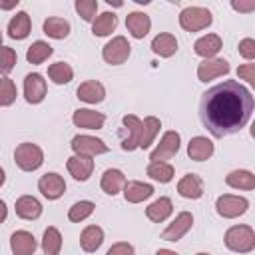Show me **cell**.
Segmentation results:
<instances>
[{"mask_svg":"<svg viewBox=\"0 0 255 255\" xmlns=\"http://www.w3.org/2000/svg\"><path fill=\"white\" fill-rule=\"evenodd\" d=\"M66 167L70 171V175L78 181H86L90 179L92 171H94V159L92 157H84V155H72L66 161Z\"/></svg>","mask_w":255,"mask_h":255,"instance_id":"e0dca14e","label":"cell"},{"mask_svg":"<svg viewBox=\"0 0 255 255\" xmlns=\"http://www.w3.org/2000/svg\"><path fill=\"white\" fill-rule=\"evenodd\" d=\"M155 255H177L175 251H171V249H157L155 251Z\"/></svg>","mask_w":255,"mask_h":255,"instance_id":"7dc6e473","label":"cell"},{"mask_svg":"<svg viewBox=\"0 0 255 255\" xmlns=\"http://www.w3.org/2000/svg\"><path fill=\"white\" fill-rule=\"evenodd\" d=\"M221 38L217 36V34H207V36H201L195 44H193V52L197 54V56H201V58H205V60H209V58H213L219 50H221Z\"/></svg>","mask_w":255,"mask_h":255,"instance_id":"cb8c5ba5","label":"cell"},{"mask_svg":"<svg viewBox=\"0 0 255 255\" xmlns=\"http://www.w3.org/2000/svg\"><path fill=\"white\" fill-rule=\"evenodd\" d=\"M76 12L82 16V20L92 22L98 12V0H76Z\"/></svg>","mask_w":255,"mask_h":255,"instance_id":"ab89813d","label":"cell"},{"mask_svg":"<svg viewBox=\"0 0 255 255\" xmlns=\"http://www.w3.org/2000/svg\"><path fill=\"white\" fill-rule=\"evenodd\" d=\"M187 155L195 161H205L213 155V143L211 139L203 137V135H195L191 137L189 145H187Z\"/></svg>","mask_w":255,"mask_h":255,"instance_id":"7402d4cb","label":"cell"},{"mask_svg":"<svg viewBox=\"0 0 255 255\" xmlns=\"http://www.w3.org/2000/svg\"><path fill=\"white\" fill-rule=\"evenodd\" d=\"M171 211H173V203H171L169 197H159V199H155L153 203H149V205L145 207V215H147V219L153 221V223L165 221V219L171 215Z\"/></svg>","mask_w":255,"mask_h":255,"instance_id":"d4e9b609","label":"cell"},{"mask_svg":"<svg viewBox=\"0 0 255 255\" xmlns=\"http://www.w3.org/2000/svg\"><path fill=\"white\" fill-rule=\"evenodd\" d=\"M225 183L229 187H235V189H255V175L247 169H235L231 173H227L225 177Z\"/></svg>","mask_w":255,"mask_h":255,"instance_id":"4dcf8cb0","label":"cell"},{"mask_svg":"<svg viewBox=\"0 0 255 255\" xmlns=\"http://www.w3.org/2000/svg\"><path fill=\"white\" fill-rule=\"evenodd\" d=\"M52 46L48 44V42H44V40H36L30 48H28V52H26V60L30 62V64H42L44 60H48L50 56H52Z\"/></svg>","mask_w":255,"mask_h":255,"instance_id":"e575fe53","label":"cell"},{"mask_svg":"<svg viewBox=\"0 0 255 255\" xmlns=\"http://www.w3.org/2000/svg\"><path fill=\"white\" fill-rule=\"evenodd\" d=\"M104 243V229L98 227V225H88L84 227L82 235H80V245L86 253H94L102 247Z\"/></svg>","mask_w":255,"mask_h":255,"instance_id":"603a6c76","label":"cell"},{"mask_svg":"<svg viewBox=\"0 0 255 255\" xmlns=\"http://www.w3.org/2000/svg\"><path fill=\"white\" fill-rule=\"evenodd\" d=\"M116 26H118V16L114 12H104L94 20L92 32H94V36H108L116 30Z\"/></svg>","mask_w":255,"mask_h":255,"instance_id":"1f68e13d","label":"cell"},{"mask_svg":"<svg viewBox=\"0 0 255 255\" xmlns=\"http://www.w3.org/2000/svg\"><path fill=\"white\" fill-rule=\"evenodd\" d=\"M225 247L235 253H251L255 249V233L249 225H233L225 231Z\"/></svg>","mask_w":255,"mask_h":255,"instance_id":"7a4b0ae2","label":"cell"},{"mask_svg":"<svg viewBox=\"0 0 255 255\" xmlns=\"http://www.w3.org/2000/svg\"><path fill=\"white\" fill-rule=\"evenodd\" d=\"M237 74H239V78L247 80L249 84H255V64H245V66H239Z\"/></svg>","mask_w":255,"mask_h":255,"instance_id":"7bdbcfd3","label":"cell"},{"mask_svg":"<svg viewBox=\"0 0 255 255\" xmlns=\"http://www.w3.org/2000/svg\"><path fill=\"white\" fill-rule=\"evenodd\" d=\"M106 255H133V247L128 241H118L108 249Z\"/></svg>","mask_w":255,"mask_h":255,"instance_id":"b9f144b4","label":"cell"},{"mask_svg":"<svg viewBox=\"0 0 255 255\" xmlns=\"http://www.w3.org/2000/svg\"><path fill=\"white\" fill-rule=\"evenodd\" d=\"M177 193L185 199H199L203 195V179L195 173H185L177 181Z\"/></svg>","mask_w":255,"mask_h":255,"instance_id":"2e32d148","label":"cell"},{"mask_svg":"<svg viewBox=\"0 0 255 255\" xmlns=\"http://www.w3.org/2000/svg\"><path fill=\"white\" fill-rule=\"evenodd\" d=\"M6 181V173H4V169L0 167V187H2V183Z\"/></svg>","mask_w":255,"mask_h":255,"instance_id":"c3c4849f","label":"cell"},{"mask_svg":"<svg viewBox=\"0 0 255 255\" xmlns=\"http://www.w3.org/2000/svg\"><path fill=\"white\" fill-rule=\"evenodd\" d=\"M225 74H229V62L223 58H209L197 66V78L201 82H209V80L225 76Z\"/></svg>","mask_w":255,"mask_h":255,"instance_id":"4fadbf2b","label":"cell"},{"mask_svg":"<svg viewBox=\"0 0 255 255\" xmlns=\"http://www.w3.org/2000/svg\"><path fill=\"white\" fill-rule=\"evenodd\" d=\"M32 30V22H30V16L26 12H18L16 16H12V20L8 22V36L14 38V40H24L28 38Z\"/></svg>","mask_w":255,"mask_h":255,"instance_id":"484cf974","label":"cell"},{"mask_svg":"<svg viewBox=\"0 0 255 255\" xmlns=\"http://www.w3.org/2000/svg\"><path fill=\"white\" fill-rule=\"evenodd\" d=\"M126 28H128V32H129L133 38L139 40V38L147 36L149 28H151V20H149V16L143 14V12H131V14H128V18H126Z\"/></svg>","mask_w":255,"mask_h":255,"instance_id":"d6986e66","label":"cell"},{"mask_svg":"<svg viewBox=\"0 0 255 255\" xmlns=\"http://www.w3.org/2000/svg\"><path fill=\"white\" fill-rule=\"evenodd\" d=\"M145 173H147V177H151L159 183H169L173 179V167L167 161H149Z\"/></svg>","mask_w":255,"mask_h":255,"instance_id":"d6a6232c","label":"cell"},{"mask_svg":"<svg viewBox=\"0 0 255 255\" xmlns=\"http://www.w3.org/2000/svg\"><path fill=\"white\" fill-rule=\"evenodd\" d=\"M231 8L237 12H251V10H255V2H233Z\"/></svg>","mask_w":255,"mask_h":255,"instance_id":"ee69618b","label":"cell"},{"mask_svg":"<svg viewBox=\"0 0 255 255\" xmlns=\"http://www.w3.org/2000/svg\"><path fill=\"white\" fill-rule=\"evenodd\" d=\"M129 52H131L129 42H128L124 36H116V38H112V40L104 46L102 56H104V60H106L108 64L120 66V64H124V62L129 58Z\"/></svg>","mask_w":255,"mask_h":255,"instance_id":"5b68a950","label":"cell"},{"mask_svg":"<svg viewBox=\"0 0 255 255\" xmlns=\"http://www.w3.org/2000/svg\"><path fill=\"white\" fill-rule=\"evenodd\" d=\"M14 209H16V215L20 219H28V221H34V219H38L42 215V203L32 195L18 197Z\"/></svg>","mask_w":255,"mask_h":255,"instance_id":"ac0fdd59","label":"cell"},{"mask_svg":"<svg viewBox=\"0 0 255 255\" xmlns=\"http://www.w3.org/2000/svg\"><path fill=\"white\" fill-rule=\"evenodd\" d=\"M247 207H249V201H247L245 197L229 195V193L217 197V201H215L217 213H219L221 217H225V219H233V217L243 215V213L247 211Z\"/></svg>","mask_w":255,"mask_h":255,"instance_id":"8992f818","label":"cell"},{"mask_svg":"<svg viewBox=\"0 0 255 255\" xmlns=\"http://www.w3.org/2000/svg\"><path fill=\"white\" fill-rule=\"evenodd\" d=\"M16 84L10 80V78H0V106L6 108V106H12L14 100H16Z\"/></svg>","mask_w":255,"mask_h":255,"instance_id":"74e56055","label":"cell"},{"mask_svg":"<svg viewBox=\"0 0 255 255\" xmlns=\"http://www.w3.org/2000/svg\"><path fill=\"white\" fill-rule=\"evenodd\" d=\"M44 34L54 40H64L70 34V22L58 16H50L44 20Z\"/></svg>","mask_w":255,"mask_h":255,"instance_id":"f1b7e54d","label":"cell"},{"mask_svg":"<svg viewBox=\"0 0 255 255\" xmlns=\"http://www.w3.org/2000/svg\"><path fill=\"white\" fill-rule=\"evenodd\" d=\"M72 122H74L76 128H84V129H100V128H104V124H106V116L100 114V112L88 110V108H80V110L74 112Z\"/></svg>","mask_w":255,"mask_h":255,"instance_id":"5bb4252c","label":"cell"},{"mask_svg":"<svg viewBox=\"0 0 255 255\" xmlns=\"http://www.w3.org/2000/svg\"><path fill=\"white\" fill-rule=\"evenodd\" d=\"M151 50H153V54H157L161 58H169L177 52V40L173 34H167V32L157 34L151 40Z\"/></svg>","mask_w":255,"mask_h":255,"instance_id":"83f0119b","label":"cell"},{"mask_svg":"<svg viewBox=\"0 0 255 255\" xmlns=\"http://www.w3.org/2000/svg\"><path fill=\"white\" fill-rule=\"evenodd\" d=\"M239 54L245 60H255V40L253 38H245L239 42Z\"/></svg>","mask_w":255,"mask_h":255,"instance_id":"60d3db41","label":"cell"},{"mask_svg":"<svg viewBox=\"0 0 255 255\" xmlns=\"http://www.w3.org/2000/svg\"><path fill=\"white\" fill-rule=\"evenodd\" d=\"M104 193L108 195H118L124 185H126V175L120 171V169H106L104 175H102V181H100Z\"/></svg>","mask_w":255,"mask_h":255,"instance_id":"4316f807","label":"cell"},{"mask_svg":"<svg viewBox=\"0 0 255 255\" xmlns=\"http://www.w3.org/2000/svg\"><path fill=\"white\" fill-rule=\"evenodd\" d=\"M255 108L251 92L235 80H225L207 92L199 102L201 124L215 137H225L247 126Z\"/></svg>","mask_w":255,"mask_h":255,"instance_id":"6da1fadb","label":"cell"},{"mask_svg":"<svg viewBox=\"0 0 255 255\" xmlns=\"http://www.w3.org/2000/svg\"><path fill=\"white\" fill-rule=\"evenodd\" d=\"M193 225V215L189 211H181L179 215H175V219L161 231V239L165 241H179Z\"/></svg>","mask_w":255,"mask_h":255,"instance_id":"30bf717a","label":"cell"},{"mask_svg":"<svg viewBox=\"0 0 255 255\" xmlns=\"http://www.w3.org/2000/svg\"><path fill=\"white\" fill-rule=\"evenodd\" d=\"M211 22H213L211 12L207 8H203V6H187L179 14V24L187 32L205 30L207 26H211Z\"/></svg>","mask_w":255,"mask_h":255,"instance_id":"3957f363","label":"cell"},{"mask_svg":"<svg viewBox=\"0 0 255 255\" xmlns=\"http://www.w3.org/2000/svg\"><path fill=\"white\" fill-rule=\"evenodd\" d=\"M122 191H124L126 201H129V203H141L143 199L153 195V187L143 181H126Z\"/></svg>","mask_w":255,"mask_h":255,"instance_id":"44dd1931","label":"cell"},{"mask_svg":"<svg viewBox=\"0 0 255 255\" xmlns=\"http://www.w3.org/2000/svg\"><path fill=\"white\" fill-rule=\"evenodd\" d=\"M48 76H50V80H52L54 84L62 86V84H68V82L74 78V70H72V66L66 64V62H56V64H52V66L48 68Z\"/></svg>","mask_w":255,"mask_h":255,"instance_id":"d590c367","label":"cell"},{"mask_svg":"<svg viewBox=\"0 0 255 255\" xmlns=\"http://www.w3.org/2000/svg\"><path fill=\"white\" fill-rule=\"evenodd\" d=\"M16 60H18V56H16V52L12 48L0 46V72L2 74H10L14 70V66H16Z\"/></svg>","mask_w":255,"mask_h":255,"instance_id":"f35d334b","label":"cell"},{"mask_svg":"<svg viewBox=\"0 0 255 255\" xmlns=\"http://www.w3.org/2000/svg\"><path fill=\"white\" fill-rule=\"evenodd\" d=\"M76 94L86 104H100L106 98V88H104V84H100L96 80H88V82L80 84Z\"/></svg>","mask_w":255,"mask_h":255,"instance_id":"ffe728a7","label":"cell"},{"mask_svg":"<svg viewBox=\"0 0 255 255\" xmlns=\"http://www.w3.org/2000/svg\"><path fill=\"white\" fill-rule=\"evenodd\" d=\"M179 141H181V137H179L177 131H173V129L165 131V133L161 135L157 147L149 153V159H151V161H165V159H171V157L179 151Z\"/></svg>","mask_w":255,"mask_h":255,"instance_id":"52a82bcc","label":"cell"},{"mask_svg":"<svg viewBox=\"0 0 255 255\" xmlns=\"http://www.w3.org/2000/svg\"><path fill=\"white\" fill-rule=\"evenodd\" d=\"M70 145L76 155H84V157H94L108 151V145L100 137H92V135H76Z\"/></svg>","mask_w":255,"mask_h":255,"instance_id":"ba28073f","label":"cell"},{"mask_svg":"<svg viewBox=\"0 0 255 255\" xmlns=\"http://www.w3.org/2000/svg\"><path fill=\"white\" fill-rule=\"evenodd\" d=\"M6 217H8V207H6V203L0 199V223H4Z\"/></svg>","mask_w":255,"mask_h":255,"instance_id":"f6af8a7d","label":"cell"},{"mask_svg":"<svg viewBox=\"0 0 255 255\" xmlns=\"http://www.w3.org/2000/svg\"><path fill=\"white\" fill-rule=\"evenodd\" d=\"M122 124H124V131H126V135L122 137V149H126V151L137 149L139 135H141V120L137 116L129 114V116H124Z\"/></svg>","mask_w":255,"mask_h":255,"instance_id":"9c48e42d","label":"cell"},{"mask_svg":"<svg viewBox=\"0 0 255 255\" xmlns=\"http://www.w3.org/2000/svg\"><path fill=\"white\" fill-rule=\"evenodd\" d=\"M36 247H38V243L30 231L20 229L10 235V249L14 255H34Z\"/></svg>","mask_w":255,"mask_h":255,"instance_id":"9a60e30c","label":"cell"},{"mask_svg":"<svg viewBox=\"0 0 255 255\" xmlns=\"http://www.w3.org/2000/svg\"><path fill=\"white\" fill-rule=\"evenodd\" d=\"M159 128H161V122H159L155 116H147V118L141 122V135H139V147H141V149H147V147L153 143V139H155Z\"/></svg>","mask_w":255,"mask_h":255,"instance_id":"f546056e","label":"cell"},{"mask_svg":"<svg viewBox=\"0 0 255 255\" xmlns=\"http://www.w3.org/2000/svg\"><path fill=\"white\" fill-rule=\"evenodd\" d=\"M14 6H18V0H12V2H0V8H2V10H10V8H14Z\"/></svg>","mask_w":255,"mask_h":255,"instance_id":"bcb514c9","label":"cell"},{"mask_svg":"<svg viewBox=\"0 0 255 255\" xmlns=\"http://www.w3.org/2000/svg\"><path fill=\"white\" fill-rule=\"evenodd\" d=\"M0 46H2V32H0Z\"/></svg>","mask_w":255,"mask_h":255,"instance_id":"681fc988","label":"cell"},{"mask_svg":"<svg viewBox=\"0 0 255 255\" xmlns=\"http://www.w3.org/2000/svg\"><path fill=\"white\" fill-rule=\"evenodd\" d=\"M94 209H96V205H94L92 201H88V199L76 201V203L70 207V211H68V219L74 221V223H80V221L88 219V217L94 213Z\"/></svg>","mask_w":255,"mask_h":255,"instance_id":"8d00e7d4","label":"cell"},{"mask_svg":"<svg viewBox=\"0 0 255 255\" xmlns=\"http://www.w3.org/2000/svg\"><path fill=\"white\" fill-rule=\"evenodd\" d=\"M62 249V235L56 227H48L42 237V251L44 255H60Z\"/></svg>","mask_w":255,"mask_h":255,"instance_id":"836d02e7","label":"cell"},{"mask_svg":"<svg viewBox=\"0 0 255 255\" xmlns=\"http://www.w3.org/2000/svg\"><path fill=\"white\" fill-rule=\"evenodd\" d=\"M46 96V80L42 74L32 72L24 78V98L28 104H40Z\"/></svg>","mask_w":255,"mask_h":255,"instance_id":"7c38bea8","label":"cell"},{"mask_svg":"<svg viewBox=\"0 0 255 255\" xmlns=\"http://www.w3.org/2000/svg\"><path fill=\"white\" fill-rule=\"evenodd\" d=\"M14 161L24 171H36L44 163V151L36 143L24 141L14 149Z\"/></svg>","mask_w":255,"mask_h":255,"instance_id":"277c9868","label":"cell"},{"mask_svg":"<svg viewBox=\"0 0 255 255\" xmlns=\"http://www.w3.org/2000/svg\"><path fill=\"white\" fill-rule=\"evenodd\" d=\"M38 189H40V193L46 197V199H58V197H62L64 195V191H66V181H64V177L62 175H58V173H44L40 179H38Z\"/></svg>","mask_w":255,"mask_h":255,"instance_id":"8fae6325","label":"cell"},{"mask_svg":"<svg viewBox=\"0 0 255 255\" xmlns=\"http://www.w3.org/2000/svg\"><path fill=\"white\" fill-rule=\"evenodd\" d=\"M197 255H209V253H197Z\"/></svg>","mask_w":255,"mask_h":255,"instance_id":"f907efd6","label":"cell"}]
</instances>
